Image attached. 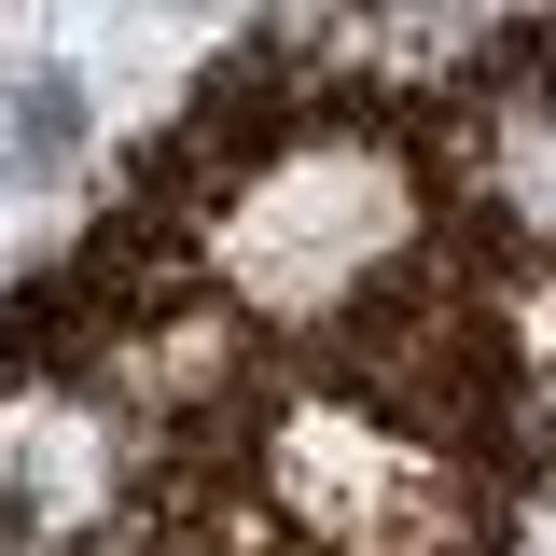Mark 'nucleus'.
<instances>
[{"mask_svg":"<svg viewBox=\"0 0 556 556\" xmlns=\"http://www.w3.org/2000/svg\"><path fill=\"white\" fill-rule=\"evenodd\" d=\"M70 153H84V98H70L56 70L14 84V98H0V181H56Z\"/></svg>","mask_w":556,"mask_h":556,"instance_id":"f257e3e1","label":"nucleus"}]
</instances>
